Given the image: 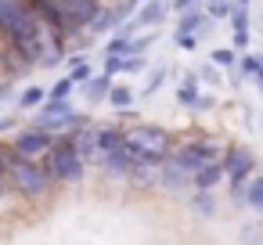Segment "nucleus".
<instances>
[{
  "mask_svg": "<svg viewBox=\"0 0 263 245\" xmlns=\"http://www.w3.org/2000/svg\"><path fill=\"white\" fill-rule=\"evenodd\" d=\"M166 76H170V69H166V65H159V69H152V72H148V80H144V87H141V98H155V94L162 90V83H166Z\"/></svg>",
  "mask_w": 263,
  "mask_h": 245,
  "instance_id": "nucleus-25",
  "label": "nucleus"
},
{
  "mask_svg": "<svg viewBox=\"0 0 263 245\" xmlns=\"http://www.w3.org/2000/svg\"><path fill=\"white\" fill-rule=\"evenodd\" d=\"M205 0H173V11L177 15H184V11H191V8H202Z\"/></svg>",
  "mask_w": 263,
  "mask_h": 245,
  "instance_id": "nucleus-33",
  "label": "nucleus"
},
{
  "mask_svg": "<svg viewBox=\"0 0 263 245\" xmlns=\"http://www.w3.org/2000/svg\"><path fill=\"white\" fill-rule=\"evenodd\" d=\"M47 98H51V94H47L44 83H26L22 94H18V108H22V112H40V108L47 105Z\"/></svg>",
  "mask_w": 263,
  "mask_h": 245,
  "instance_id": "nucleus-17",
  "label": "nucleus"
},
{
  "mask_svg": "<svg viewBox=\"0 0 263 245\" xmlns=\"http://www.w3.org/2000/svg\"><path fill=\"white\" fill-rule=\"evenodd\" d=\"M249 8L245 4H234V15H231V47L245 51L249 47Z\"/></svg>",
  "mask_w": 263,
  "mask_h": 245,
  "instance_id": "nucleus-15",
  "label": "nucleus"
},
{
  "mask_svg": "<svg viewBox=\"0 0 263 245\" xmlns=\"http://www.w3.org/2000/svg\"><path fill=\"white\" fill-rule=\"evenodd\" d=\"M249 209L263 216V173L249 180Z\"/></svg>",
  "mask_w": 263,
  "mask_h": 245,
  "instance_id": "nucleus-27",
  "label": "nucleus"
},
{
  "mask_svg": "<svg viewBox=\"0 0 263 245\" xmlns=\"http://www.w3.org/2000/svg\"><path fill=\"white\" fill-rule=\"evenodd\" d=\"M0 69H4V80H18V83L33 72V65H29L11 44H4V40H0Z\"/></svg>",
  "mask_w": 263,
  "mask_h": 245,
  "instance_id": "nucleus-13",
  "label": "nucleus"
},
{
  "mask_svg": "<svg viewBox=\"0 0 263 245\" xmlns=\"http://www.w3.org/2000/svg\"><path fill=\"white\" fill-rule=\"evenodd\" d=\"M259 65H263V51L256 54V51H249V54H241V65H238V72L245 76V80H252L256 72H259Z\"/></svg>",
  "mask_w": 263,
  "mask_h": 245,
  "instance_id": "nucleus-28",
  "label": "nucleus"
},
{
  "mask_svg": "<svg viewBox=\"0 0 263 245\" xmlns=\"http://www.w3.org/2000/svg\"><path fill=\"white\" fill-rule=\"evenodd\" d=\"M72 144H76V152L87 159V162H98L101 159V126L98 123H83L80 130H72V134H65Z\"/></svg>",
  "mask_w": 263,
  "mask_h": 245,
  "instance_id": "nucleus-10",
  "label": "nucleus"
},
{
  "mask_svg": "<svg viewBox=\"0 0 263 245\" xmlns=\"http://www.w3.org/2000/svg\"><path fill=\"white\" fill-rule=\"evenodd\" d=\"M29 123L40 126V130H47V134H54V137H65V134L80 130L83 123H90V116L87 112H76L72 101H47L40 112L29 116Z\"/></svg>",
  "mask_w": 263,
  "mask_h": 245,
  "instance_id": "nucleus-6",
  "label": "nucleus"
},
{
  "mask_svg": "<svg viewBox=\"0 0 263 245\" xmlns=\"http://www.w3.org/2000/svg\"><path fill=\"white\" fill-rule=\"evenodd\" d=\"M202 94H205V83L198 80V72H184L180 76V87H177V105H184V108H198V101H202Z\"/></svg>",
  "mask_w": 263,
  "mask_h": 245,
  "instance_id": "nucleus-14",
  "label": "nucleus"
},
{
  "mask_svg": "<svg viewBox=\"0 0 263 245\" xmlns=\"http://www.w3.org/2000/svg\"><path fill=\"white\" fill-rule=\"evenodd\" d=\"M209 62H216L223 72H234L241 65V51L238 47H216V51H209Z\"/></svg>",
  "mask_w": 263,
  "mask_h": 245,
  "instance_id": "nucleus-21",
  "label": "nucleus"
},
{
  "mask_svg": "<svg viewBox=\"0 0 263 245\" xmlns=\"http://www.w3.org/2000/svg\"><path fill=\"white\" fill-rule=\"evenodd\" d=\"M173 11V0H148V4H141L137 8V15H134V26L137 29H155V26H162L166 22V15Z\"/></svg>",
  "mask_w": 263,
  "mask_h": 245,
  "instance_id": "nucleus-12",
  "label": "nucleus"
},
{
  "mask_svg": "<svg viewBox=\"0 0 263 245\" xmlns=\"http://www.w3.org/2000/svg\"><path fill=\"white\" fill-rule=\"evenodd\" d=\"M227 152L223 141H216L213 134H191V137H177V148H173V159L184 162L191 173H198L202 166L209 162H220Z\"/></svg>",
  "mask_w": 263,
  "mask_h": 245,
  "instance_id": "nucleus-4",
  "label": "nucleus"
},
{
  "mask_svg": "<svg viewBox=\"0 0 263 245\" xmlns=\"http://www.w3.org/2000/svg\"><path fill=\"white\" fill-rule=\"evenodd\" d=\"M238 4H245V8H249V0H238Z\"/></svg>",
  "mask_w": 263,
  "mask_h": 245,
  "instance_id": "nucleus-37",
  "label": "nucleus"
},
{
  "mask_svg": "<svg viewBox=\"0 0 263 245\" xmlns=\"http://www.w3.org/2000/svg\"><path fill=\"white\" fill-rule=\"evenodd\" d=\"M0 173H4V187H11V195H18L22 202H44L58 187L40 159H22L8 141L0 144Z\"/></svg>",
  "mask_w": 263,
  "mask_h": 245,
  "instance_id": "nucleus-1",
  "label": "nucleus"
},
{
  "mask_svg": "<svg viewBox=\"0 0 263 245\" xmlns=\"http://www.w3.org/2000/svg\"><path fill=\"white\" fill-rule=\"evenodd\" d=\"M126 148L137 162L162 166L177 148V134H170L159 123H126Z\"/></svg>",
  "mask_w": 263,
  "mask_h": 245,
  "instance_id": "nucleus-2",
  "label": "nucleus"
},
{
  "mask_svg": "<svg viewBox=\"0 0 263 245\" xmlns=\"http://www.w3.org/2000/svg\"><path fill=\"white\" fill-rule=\"evenodd\" d=\"M234 4H238V0H205V11H209L216 22H231Z\"/></svg>",
  "mask_w": 263,
  "mask_h": 245,
  "instance_id": "nucleus-26",
  "label": "nucleus"
},
{
  "mask_svg": "<svg viewBox=\"0 0 263 245\" xmlns=\"http://www.w3.org/2000/svg\"><path fill=\"white\" fill-rule=\"evenodd\" d=\"M159 184L166 187V191H184V187H191L195 191V173L184 166V162H177L173 155L159 166Z\"/></svg>",
  "mask_w": 263,
  "mask_h": 245,
  "instance_id": "nucleus-11",
  "label": "nucleus"
},
{
  "mask_svg": "<svg viewBox=\"0 0 263 245\" xmlns=\"http://www.w3.org/2000/svg\"><path fill=\"white\" fill-rule=\"evenodd\" d=\"M173 44H177L180 51H195V47L202 44V36H198V33H173Z\"/></svg>",
  "mask_w": 263,
  "mask_h": 245,
  "instance_id": "nucleus-31",
  "label": "nucleus"
},
{
  "mask_svg": "<svg viewBox=\"0 0 263 245\" xmlns=\"http://www.w3.org/2000/svg\"><path fill=\"white\" fill-rule=\"evenodd\" d=\"M148 54H130L126 58V76H141V72H148Z\"/></svg>",
  "mask_w": 263,
  "mask_h": 245,
  "instance_id": "nucleus-30",
  "label": "nucleus"
},
{
  "mask_svg": "<svg viewBox=\"0 0 263 245\" xmlns=\"http://www.w3.org/2000/svg\"><path fill=\"white\" fill-rule=\"evenodd\" d=\"M216 105H220V101H216V94H209V90H205V94H202V101H198V108H195V112H213V108H216Z\"/></svg>",
  "mask_w": 263,
  "mask_h": 245,
  "instance_id": "nucleus-34",
  "label": "nucleus"
},
{
  "mask_svg": "<svg viewBox=\"0 0 263 245\" xmlns=\"http://www.w3.org/2000/svg\"><path fill=\"white\" fill-rule=\"evenodd\" d=\"M134 4H137V8H141V4H148V0H134Z\"/></svg>",
  "mask_w": 263,
  "mask_h": 245,
  "instance_id": "nucleus-36",
  "label": "nucleus"
},
{
  "mask_svg": "<svg viewBox=\"0 0 263 245\" xmlns=\"http://www.w3.org/2000/svg\"><path fill=\"white\" fill-rule=\"evenodd\" d=\"M44 22L29 0H0V40H26L40 36Z\"/></svg>",
  "mask_w": 263,
  "mask_h": 245,
  "instance_id": "nucleus-3",
  "label": "nucleus"
},
{
  "mask_svg": "<svg viewBox=\"0 0 263 245\" xmlns=\"http://www.w3.org/2000/svg\"><path fill=\"white\" fill-rule=\"evenodd\" d=\"M191 213H198V216H205V220H213L220 209H216V198H213V191H195L191 195Z\"/></svg>",
  "mask_w": 263,
  "mask_h": 245,
  "instance_id": "nucleus-23",
  "label": "nucleus"
},
{
  "mask_svg": "<svg viewBox=\"0 0 263 245\" xmlns=\"http://www.w3.org/2000/svg\"><path fill=\"white\" fill-rule=\"evenodd\" d=\"M220 180H227V169H223V159L220 162H209L195 173V191H213Z\"/></svg>",
  "mask_w": 263,
  "mask_h": 245,
  "instance_id": "nucleus-18",
  "label": "nucleus"
},
{
  "mask_svg": "<svg viewBox=\"0 0 263 245\" xmlns=\"http://www.w3.org/2000/svg\"><path fill=\"white\" fill-rule=\"evenodd\" d=\"M137 94H141V90H134L130 83H112L108 105H112L116 112H130V108H134V101H137Z\"/></svg>",
  "mask_w": 263,
  "mask_h": 245,
  "instance_id": "nucleus-20",
  "label": "nucleus"
},
{
  "mask_svg": "<svg viewBox=\"0 0 263 245\" xmlns=\"http://www.w3.org/2000/svg\"><path fill=\"white\" fill-rule=\"evenodd\" d=\"M223 169H227V184L231 187H245L256 177V155L245 144H227L223 152Z\"/></svg>",
  "mask_w": 263,
  "mask_h": 245,
  "instance_id": "nucleus-8",
  "label": "nucleus"
},
{
  "mask_svg": "<svg viewBox=\"0 0 263 245\" xmlns=\"http://www.w3.org/2000/svg\"><path fill=\"white\" fill-rule=\"evenodd\" d=\"M65 69H69V76L76 80V83H87V80H94L98 72H94V65H90V58L83 54V51H72L69 58H65Z\"/></svg>",
  "mask_w": 263,
  "mask_h": 245,
  "instance_id": "nucleus-19",
  "label": "nucleus"
},
{
  "mask_svg": "<svg viewBox=\"0 0 263 245\" xmlns=\"http://www.w3.org/2000/svg\"><path fill=\"white\" fill-rule=\"evenodd\" d=\"M54 141H58L54 134H47V130L33 126L29 119H26V126H22V130H15V134L8 137V144H11L22 159H40V162H44V155L54 148Z\"/></svg>",
  "mask_w": 263,
  "mask_h": 245,
  "instance_id": "nucleus-7",
  "label": "nucleus"
},
{
  "mask_svg": "<svg viewBox=\"0 0 263 245\" xmlns=\"http://www.w3.org/2000/svg\"><path fill=\"white\" fill-rule=\"evenodd\" d=\"M101 72L116 80L119 72H126V58H123V54H105V65H101Z\"/></svg>",
  "mask_w": 263,
  "mask_h": 245,
  "instance_id": "nucleus-29",
  "label": "nucleus"
},
{
  "mask_svg": "<svg viewBox=\"0 0 263 245\" xmlns=\"http://www.w3.org/2000/svg\"><path fill=\"white\" fill-rule=\"evenodd\" d=\"M26 123L15 116V112H4V116H0V134H11V130H22Z\"/></svg>",
  "mask_w": 263,
  "mask_h": 245,
  "instance_id": "nucleus-32",
  "label": "nucleus"
},
{
  "mask_svg": "<svg viewBox=\"0 0 263 245\" xmlns=\"http://www.w3.org/2000/svg\"><path fill=\"white\" fill-rule=\"evenodd\" d=\"M112 76H105V72H98L94 80H87V83H80V94L87 98V105H101V101H108V94H112Z\"/></svg>",
  "mask_w": 263,
  "mask_h": 245,
  "instance_id": "nucleus-16",
  "label": "nucleus"
},
{
  "mask_svg": "<svg viewBox=\"0 0 263 245\" xmlns=\"http://www.w3.org/2000/svg\"><path fill=\"white\" fill-rule=\"evenodd\" d=\"M259 130H263V108H259Z\"/></svg>",
  "mask_w": 263,
  "mask_h": 245,
  "instance_id": "nucleus-35",
  "label": "nucleus"
},
{
  "mask_svg": "<svg viewBox=\"0 0 263 245\" xmlns=\"http://www.w3.org/2000/svg\"><path fill=\"white\" fill-rule=\"evenodd\" d=\"M252 245H263V241H252Z\"/></svg>",
  "mask_w": 263,
  "mask_h": 245,
  "instance_id": "nucleus-39",
  "label": "nucleus"
},
{
  "mask_svg": "<svg viewBox=\"0 0 263 245\" xmlns=\"http://www.w3.org/2000/svg\"><path fill=\"white\" fill-rule=\"evenodd\" d=\"M76 87H80V83H76V80H72V76H69V72H65V76H62V80H54V83H51V87H47V94H51V98H47V101H69V98H72V90H76Z\"/></svg>",
  "mask_w": 263,
  "mask_h": 245,
  "instance_id": "nucleus-24",
  "label": "nucleus"
},
{
  "mask_svg": "<svg viewBox=\"0 0 263 245\" xmlns=\"http://www.w3.org/2000/svg\"><path fill=\"white\" fill-rule=\"evenodd\" d=\"M259 26H263V11H259Z\"/></svg>",
  "mask_w": 263,
  "mask_h": 245,
  "instance_id": "nucleus-38",
  "label": "nucleus"
},
{
  "mask_svg": "<svg viewBox=\"0 0 263 245\" xmlns=\"http://www.w3.org/2000/svg\"><path fill=\"white\" fill-rule=\"evenodd\" d=\"M54 4H58L62 15L72 22V29L83 33V29H90V26L98 22V15L108 8V0H54Z\"/></svg>",
  "mask_w": 263,
  "mask_h": 245,
  "instance_id": "nucleus-9",
  "label": "nucleus"
},
{
  "mask_svg": "<svg viewBox=\"0 0 263 245\" xmlns=\"http://www.w3.org/2000/svg\"><path fill=\"white\" fill-rule=\"evenodd\" d=\"M44 166L51 169V177L58 184H83L87 180V159L76 152V144L69 137H58L54 148L44 155Z\"/></svg>",
  "mask_w": 263,
  "mask_h": 245,
  "instance_id": "nucleus-5",
  "label": "nucleus"
},
{
  "mask_svg": "<svg viewBox=\"0 0 263 245\" xmlns=\"http://www.w3.org/2000/svg\"><path fill=\"white\" fill-rule=\"evenodd\" d=\"M198 80L205 83V90H220L227 80H223V69L216 65V62H202L198 65Z\"/></svg>",
  "mask_w": 263,
  "mask_h": 245,
  "instance_id": "nucleus-22",
  "label": "nucleus"
}]
</instances>
